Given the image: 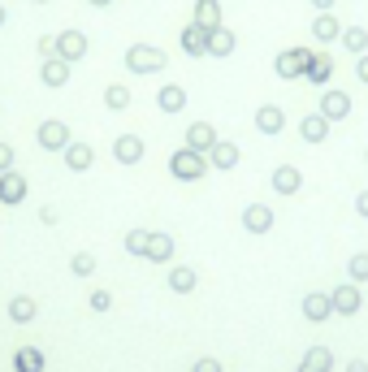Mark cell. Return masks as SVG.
Segmentation results:
<instances>
[{
  "label": "cell",
  "instance_id": "obj_1",
  "mask_svg": "<svg viewBox=\"0 0 368 372\" xmlns=\"http://www.w3.org/2000/svg\"><path fill=\"white\" fill-rule=\"evenodd\" d=\"M121 69L135 74V78H147V74L169 69V57H165V48H156V43H130L126 57H121Z\"/></svg>",
  "mask_w": 368,
  "mask_h": 372
},
{
  "label": "cell",
  "instance_id": "obj_40",
  "mask_svg": "<svg viewBox=\"0 0 368 372\" xmlns=\"http://www.w3.org/2000/svg\"><path fill=\"white\" fill-rule=\"evenodd\" d=\"M87 5H95V9H109V5H113V0H87Z\"/></svg>",
  "mask_w": 368,
  "mask_h": 372
},
{
  "label": "cell",
  "instance_id": "obj_21",
  "mask_svg": "<svg viewBox=\"0 0 368 372\" xmlns=\"http://www.w3.org/2000/svg\"><path fill=\"white\" fill-rule=\"evenodd\" d=\"M243 226H247L252 234H264L268 226H273V212H268L264 204H252V208H243Z\"/></svg>",
  "mask_w": 368,
  "mask_h": 372
},
{
  "label": "cell",
  "instance_id": "obj_14",
  "mask_svg": "<svg viewBox=\"0 0 368 372\" xmlns=\"http://www.w3.org/2000/svg\"><path fill=\"white\" fill-rule=\"evenodd\" d=\"M238 143H230V139H217L212 147H208V169H221V173H226V169H234L238 165Z\"/></svg>",
  "mask_w": 368,
  "mask_h": 372
},
{
  "label": "cell",
  "instance_id": "obj_3",
  "mask_svg": "<svg viewBox=\"0 0 368 372\" xmlns=\"http://www.w3.org/2000/svg\"><path fill=\"white\" fill-rule=\"evenodd\" d=\"M87 53H91V39H87V31H79V27H65V31H57V57H61V61L79 65Z\"/></svg>",
  "mask_w": 368,
  "mask_h": 372
},
{
  "label": "cell",
  "instance_id": "obj_38",
  "mask_svg": "<svg viewBox=\"0 0 368 372\" xmlns=\"http://www.w3.org/2000/svg\"><path fill=\"white\" fill-rule=\"evenodd\" d=\"M195 372H221V368H217L212 359H200V368H195Z\"/></svg>",
  "mask_w": 368,
  "mask_h": 372
},
{
  "label": "cell",
  "instance_id": "obj_16",
  "mask_svg": "<svg viewBox=\"0 0 368 372\" xmlns=\"http://www.w3.org/2000/svg\"><path fill=\"white\" fill-rule=\"evenodd\" d=\"M156 109L169 113V117L182 113V109H186V87H182V83H165V87L156 91Z\"/></svg>",
  "mask_w": 368,
  "mask_h": 372
},
{
  "label": "cell",
  "instance_id": "obj_22",
  "mask_svg": "<svg viewBox=\"0 0 368 372\" xmlns=\"http://www.w3.org/2000/svg\"><path fill=\"white\" fill-rule=\"evenodd\" d=\"M299 135H304L308 143H325V135H329V121H325L321 113H308V117L299 121Z\"/></svg>",
  "mask_w": 368,
  "mask_h": 372
},
{
  "label": "cell",
  "instance_id": "obj_39",
  "mask_svg": "<svg viewBox=\"0 0 368 372\" xmlns=\"http://www.w3.org/2000/svg\"><path fill=\"white\" fill-rule=\"evenodd\" d=\"M355 74H360L364 83H368V57H360V69H355Z\"/></svg>",
  "mask_w": 368,
  "mask_h": 372
},
{
  "label": "cell",
  "instance_id": "obj_7",
  "mask_svg": "<svg viewBox=\"0 0 368 372\" xmlns=\"http://www.w3.org/2000/svg\"><path fill=\"white\" fill-rule=\"evenodd\" d=\"M186 143L182 147H191V152H200V156H208V147L221 139L217 135V126H212V121H191V126H186V135H182Z\"/></svg>",
  "mask_w": 368,
  "mask_h": 372
},
{
  "label": "cell",
  "instance_id": "obj_34",
  "mask_svg": "<svg viewBox=\"0 0 368 372\" xmlns=\"http://www.w3.org/2000/svg\"><path fill=\"white\" fill-rule=\"evenodd\" d=\"M304 308H308V316H312V320H321V316H325V299H308Z\"/></svg>",
  "mask_w": 368,
  "mask_h": 372
},
{
  "label": "cell",
  "instance_id": "obj_11",
  "mask_svg": "<svg viewBox=\"0 0 368 372\" xmlns=\"http://www.w3.org/2000/svg\"><path fill=\"white\" fill-rule=\"evenodd\" d=\"M178 48H182L186 57H195V61L208 57V31H200L195 22H186V27L178 31Z\"/></svg>",
  "mask_w": 368,
  "mask_h": 372
},
{
  "label": "cell",
  "instance_id": "obj_19",
  "mask_svg": "<svg viewBox=\"0 0 368 372\" xmlns=\"http://www.w3.org/2000/svg\"><path fill=\"white\" fill-rule=\"evenodd\" d=\"M299 186H304V173L294 169V165H278V169H273V191H278V195H294Z\"/></svg>",
  "mask_w": 368,
  "mask_h": 372
},
{
  "label": "cell",
  "instance_id": "obj_30",
  "mask_svg": "<svg viewBox=\"0 0 368 372\" xmlns=\"http://www.w3.org/2000/svg\"><path fill=\"white\" fill-rule=\"evenodd\" d=\"M9 312H13V320H31V316H35V303H31V299H13Z\"/></svg>",
  "mask_w": 368,
  "mask_h": 372
},
{
  "label": "cell",
  "instance_id": "obj_29",
  "mask_svg": "<svg viewBox=\"0 0 368 372\" xmlns=\"http://www.w3.org/2000/svg\"><path fill=\"white\" fill-rule=\"evenodd\" d=\"M169 282H174V290H191L195 286V273L191 268H174V277H169Z\"/></svg>",
  "mask_w": 368,
  "mask_h": 372
},
{
  "label": "cell",
  "instance_id": "obj_33",
  "mask_svg": "<svg viewBox=\"0 0 368 372\" xmlns=\"http://www.w3.org/2000/svg\"><path fill=\"white\" fill-rule=\"evenodd\" d=\"M9 169H13V147L0 143V173H9Z\"/></svg>",
  "mask_w": 368,
  "mask_h": 372
},
{
  "label": "cell",
  "instance_id": "obj_35",
  "mask_svg": "<svg viewBox=\"0 0 368 372\" xmlns=\"http://www.w3.org/2000/svg\"><path fill=\"white\" fill-rule=\"evenodd\" d=\"M334 303H338V308H347V312H351V308H355V290H338V299H334Z\"/></svg>",
  "mask_w": 368,
  "mask_h": 372
},
{
  "label": "cell",
  "instance_id": "obj_10",
  "mask_svg": "<svg viewBox=\"0 0 368 372\" xmlns=\"http://www.w3.org/2000/svg\"><path fill=\"white\" fill-rule=\"evenodd\" d=\"M234 48H238V35L221 22L217 31H208V57L212 61H226V57H234Z\"/></svg>",
  "mask_w": 368,
  "mask_h": 372
},
{
  "label": "cell",
  "instance_id": "obj_27",
  "mask_svg": "<svg viewBox=\"0 0 368 372\" xmlns=\"http://www.w3.org/2000/svg\"><path fill=\"white\" fill-rule=\"evenodd\" d=\"M325 368H329V355H325V351H312L299 372H325Z\"/></svg>",
  "mask_w": 368,
  "mask_h": 372
},
{
  "label": "cell",
  "instance_id": "obj_15",
  "mask_svg": "<svg viewBox=\"0 0 368 372\" xmlns=\"http://www.w3.org/2000/svg\"><path fill=\"white\" fill-rule=\"evenodd\" d=\"M191 22L200 31H217L221 22H226V13H221V0H195V13H191Z\"/></svg>",
  "mask_w": 368,
  "mask_h": 372
},
{
  "label": "cell",
  "instance_id": "obj_42",
  "mask_svg": "<svg viewBox=\"0 0 368 372\" xmlns=\"http://www.w3.org/2000/svg\"><path fill=\"white\" fill-rule=\"evenodd\" d=\"M5 22H9V13H5V5H0V27H5Z\"/></svg>",
  "mask_w": 368,
  "mask_h": 372
},
{
  "label": "cell",
  "instance_id": "obj_20",
  "mask_svg": "<svg viewBox=\"0 0 368 372\" xmlns=\"http://www.w3.org/2000/svg\"><path fill=\"white\" fill-rule=\"evenodd\" d=\"M130 104H135V95H130L126 83H109V87H104V109H109V113H126Z\"/></svg>",
  "mask_w": 368,
  "mask_h": 372
},
{
  "label": "cell",
  "instance_id": "obj_17",
  "mask_svg": "<svg viewBox=\"0 0 368 372\" xmlns=\"http://www.w3.org/2000/svg\"><path fill=\"white\" fill-rule=\"evenodd\" d=\"M316 113H321L325 121H342V117L351 113V95H347V91H325V95H321V109H316Z\"/></svg>",
  "mask_w": 368,
  "mask_h": 372
},
{
  "label": "cell",
  "instance_id": "obj_26",
  "mask_svg": "<svg viewBox=\"0 0 368 372\" xmlns=\"http://www.w3.org/2000/svg\"><path fill=\"white\" fill-rule=\"evenodd\" d=\"M18 368H22V372H39V368H43L39 351H18Z\"/></svg>",
  "mask_w": 368,
  "mask_h": 372
},
{
  "label": "cell",
  "instance_id": "obj_23",
  "mask_svg": "<svg viewBox=\"0 0 368 372\" xmlns=\"http://www.w3.org/2000/svg\"><path fill=\"white\" fill-rule=\"evenodd\" d=\"M312 35L321 39V43H334V39L342 35V27H338V18H334V13H321V18L312 22Z\"/></svg>",
  "mask_w": 368,
  "mask_h": 372
},
{
  "label": "cell",
  "instance_id": "obj_18",
  "mask_svg": "<svg viewBox=\"0 0 368 372\" xmlns=\"http://www.w3.org/2000/svg\"><path fill=\"white\" fill-rule=\"evenodd\" d=\"M27 200V178L22 173H0V204H22Z\"/></svg>",
  "mask_w": 368,
  "mask_h": 372
},
{
  "label": "cell",
  "instance_id": "obj_41",
  "mask_svg": "<svg viewBox=\"0 0 368 372\" xmlns=\"http://www.w3.org/2000/svg\"><path fill=\"white\" fill-rule=\"evenodd\" d=\"M360 212H368V195H360Z\"/></svg>",
  "mask_w": 368,
  "mask_h": 372
},
{
  "label": "cell",
  "instance_id": "obj_13",
  "mask_svg": "<svg viewBox=\"0 0 368 372\" xmlns=\"http://www.w3.org/2000/svg\"><path fill=\"white\" fill-rule=\"evenodd\" d=\"M65 165H69V173H87L91 165H95V147L91 143H79V139H69V147H65Z\"/></svg>",
  "mask_w": 368,
  "mask_h": 372
},
{
  "label": "cell",
  "instance_id": "obj_4",
  "mask_svg": "<svg viewBox=\"0 0 368 372\" xmlns=\"http://www.w3.org/2000/svg\"><path fill=\"white\" fill-rule=\"evenodd\" d=\"M308 48H282L278 53V61H273V69H278V78L282 83H299L304 78V69H308Z\"/></svg>",
  "mask_w": 368,
  "mask_h": 372
},
{
  "label": "cell",
  "instance_id": "obj_25",
  "mask_svg": "<svg viewBox=\"0 0 368 372\" xmlns=\"http://www.w3.org/2000/svg\"><path fill=\"white\" fill-rule=\"evenodd\" d=\"M338 39L347 43V53H364V48H368V31H364V27H347Z\"/></svg>",
  "mask_w": 368,
  "mask_h": 372
},
{
  "label": "cell",
  "instance_id": "obj_2",
  "mask_svg": "<svg viewBox=\"0 0 368 372\" xmlns=\"http://www.w3.org/2000/svg\"><path fill=\"white\" fill-rule=\"evenodd\" d=\"M169 173H174L178 182H200L204 173H208V156L191 152V147H178V152L169 156Z\"/></svg>",
  "mask_w": 368,
  "mask_h": 372
},
{
  "label": "cell",
  "instance_id": "obj_9",
  "mask_svg": "<svg viewBox=\"0 0 368 372\" xmlns=\"http://www.w3.org/2000/svg\"><path fill=\"white\" fill-rule=\"evenodd\" d=\"M256 130L268 135V139H278V135L286 130V109H282V104H260V109H256Z\"/></svg>",
  "mask_w": 368,
  "mask_h": 372
},
{
  "label": "cell",
  "instance_id": "obj_5",
  "mask_svg": "<svg viewBox=\"0 0 368 372\" xmlns=\"http://www.w3.org/2000/svg\"><path fill=\"white\" fill-rule=\"evenodd\" d=\"M69 126H65V121L61 117H48V121H39V130H35V143L43 147V152H65V147H69Z\"/></svg>",
  "mask_w": 368,
  "mask_h": 372
},
{
  "label": "cell",
  "instance_id": "obj_32",
  "mask_svg": "<svg viewBox=\"0 0 368 372\" xmlns=\"http://www.w3.org/2000/svg\"><path fill=\"white\" fill-rule=\"evenodd\" d=\"M91 268H95V260H91L87 252H79V256H74V273H79V277H87Z\"/></svg>",
  "mask_w": 368,
  "mask_h": 372
},
{
  "label": "cell",
  "instance_id": "obj_43",
  "mask_svg": "<svg viewBox=\"0 0 368 372\" xmlns=\"http://www.w3.org/2000/svg\"><path fill=\"white\" fill-rule=\"evenodd\" d=\"M31 5H53V0H31Z\"/></svg>",
  "mask_w": 368,
  "mask_h": 372
},
{
  "label": "cell",
  "instance_id": "obj_6",
  "mask_svg": "<svg viewBox=\"0 0 368 372\" xmlns=\"http://www.w3.org/2000/svg\"><path fill=\"white\" fill-rule=\"evenodd\" d=\"M69 74H74V65H69V61H61V57H43V61H39V83H43L48 91L69 87Z\"/></svg>",
  "mask_w": 368,
  "mask_h": 372
},
{
  "label": "cell",
  "instance_id": "obj_8",
  "mask_svg": "<svg viewBox=\"0 0 368 372\" xmlns=\"http://www.w3.org/2000/svg\"><path fill=\"white\" fill-rule=\"evenodd\" d=\"M143 156H147V143L139 135H117L113 139V160L117 165H139Z\"/></svg>",
  "mask_w": 368,
  "mask_h": 372
},
{
  "label": "cell",
  "instance_id": "obj_12",
  "mask_svg": "<svg viewBox=\"0 0 368 372\" xmlns=\"http://www.w3.org/2000/svg\"><path fill=\"white\" fill-rule=\"evenodd\" d=\"M329 78H334V57H329V53H312V57H308V69H304V83L325 87Z\"/></svg>",
  "mask_w": 368,
  "mask_h": 372
},
{
  "label": "cell",
  "instance_id": "obj_24",
  "mask_svg": "<svg viewBox=\"0 0 368 372\" xmlns=\"http://www.w3.org/2000/svg\"><path fill=\"white\" fill-rule=\"evenodd\" d=\"M143 256L169 260V256H174V238H169V234H147V252H143Z\"/></svg>",
  "mask_w": 368,
  "mask_h": 372
},
{
  "label": "cell",
  "instance_id": "obj_36",
  "mask_svg": "<svg viewBox=\"0 0 368 372\" xmlns=\"http://www.w3.org/2000/svg\"><path fill=\"white\" fill-rule=\"evenodd\" d=\"M109 303H113V299H109L104 290H100V294H91V308H95V312H109Z\"/></svg>",
  "mask_w": 368,
  "mask_h": 372
},
{
  "label": "cell",
  "instance_id": "obj_28",
  "mask_svg": "<svg viewBox=\"0 0 368 372\" xmlns=\"http://www.w3.org/2000/svg\"><path fill=\"white\" fill-rule=\"evenodd\" d=\"M35 53H39V61L43 57H57V35H39L35 39Z\"/></svg>",
  "mask_w": 368,
  "mask_h": 372
},
{
  "label": "cell",
  "instance_id": "obj_31",
  "mask_svg": "<svg viewBox=\"0 0 368 372\" xmlns=\"http://www.w3.org/2000/svg\"><path fill=\"white\" fill-rule=\"evenodd\" d=\"M126 247H130L135 256H139V252H147V234H143V230H130V234H126Z\"/></svg>",
  "mask_w": 368,
  "mask_h": 372
},
{
  "label": "cell",
  "instance_id": "obj_37",
  "mask_svg": "<svg viewBox=\"0 0 368 372\" xmlns=\"http://www.w3.org/2000/svg\"><path fill=\"white\" fill-rule=\"evenodd\" d=\"M312 9H316V13H329V9H334V0H312Z\"/></svg>",
  "mask_w": 368,
  "mask_h": 372
}]
</instances>
